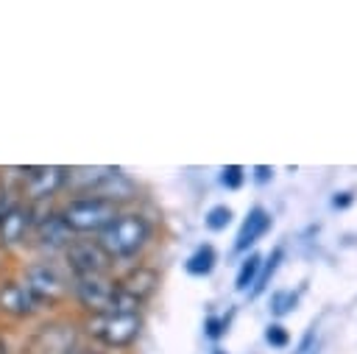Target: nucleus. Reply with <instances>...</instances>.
Returning <instances> with one entry per match:
<instances>
[{"label": "nucleus", "mask_w": 357, "mask_h": 354, "mask_svg": "<svg viewBox=\"0 0 357 354\" xmlns=\"http://www.w3.org/2000/svg\"><path fill=\"white\" fill-rule=\"evenodd\" d=\"M153 237V226L142 212H120L100 234L98 248L106 254L109 262H128L145 251Z\"/></svg>", "instance_id": "1"}, {"label": "nucleus", "mask_w": 357, "mask_h": 354, "mask_svg": "<svg viewBox=\"0 0 357 354\" xmlns=\"http://www.w3.org/2000/svg\"><path fill=\"white\" fill-rule=\"evenodd\" d=\"M59 212L73 234H100L120 215V203H112L103 195H78L70 198Z\"/></svg>", "instance_id": "2"}, {"label": "nucleus", "mask_w": 357, "mask_h": 354, "mask_svg": "<svg viewBox=\"0 0 357 354\" xmlns=\"http://www.w3.org/2000/svg\"><path fill=\"white\" fill-rule=\"evenodd\" d=\"M84 332L106 348H128L142 332L139 312H103L84 321Z\"/></svg>", "instance_id": "3"}, {"label": "nucleus", "mask_w": 357, "mask_h": 354, "mask_svg": "<svg viewBox=\"0 0 357 354\" xmlns=\"http://www.w3.org/2000/svg\"><path fill=\"white\" fill-rule=\"evenodd\" d=\"M117 282L109 279L106 273L100 276H81L73 279V295L78 301V307H84L89 315H103L114 309V298H117Z\"/></svg>", "instance_id": "4"}, {"label": "nucleus", "mask_w": 357, "mask_h": 354, "mask_svg": "<svg viewBox=\"0 0 357 354\" xmlns=\"http://www.w3.org/2000/svg\"><path fill=\"white\" fill-rule=\"evenodd\" d=\"M28 290H31V295L42 304V307H53V304H59L61 298H64V293H67V282H64V276L56 270V265H50V262H31L25 270H22V279H20Z\"/></svg>", "instance_id": "5"}, {"label": "nucleus", "mask_w": 357, "mask_h": 354, "mask_svg": "<svg viewBox=\"0 0 357 354\" xmlns=\"http://www.w3.org/2000/svg\"><path fill=\"white\" fill-rule=\"evenodd\" d=\"M64 262L73 273V279H81V276H100L109 270V259L106 254L98 248V243L92 240H73L67 248H64Z\"/></svg>", "instance_id": "6"}, {"label": "nucleus", "mask_w": 357, "mask_h": 354, "mask_svg": "<svg viewBox=\"0 0 357 354\" xmlns=\"http://www.w3.org/2000/svg\"><path fill=\"white\" fill-rule=\"evenodd\" d=\"M31 231H33L36 245H39L42 251H47V254L64 251V248L75 240V234L70 231V226L64 223V217H61L59 209H47L42 217H36Z\"/></svg>", "instance_id": "7"}, {"label": "nucleus", "mask_w": 357, "mask_h": 354, "mask_svg": "<svg viewBox=\"0 0 357 354\" xmlns=\"http://www.w3.org/2000/svg\"><path fill=\"white\" fill-rule=\"evenodd\" d=\"M67 176H70V167L64 164H36L31 170L28 178H22V190L31 201H47L53 198L59 190L67 187Z\"/></svg>", "instance_id": "8"}, {"label": "nucleus", "mask_w": 357, "mask_h": 354, "mask_svg": "<svg viewBox=\"0 0 357 354\" xmlns=\"http://www.w3.org/2000/svg\"><path fill=\"white\" fill-rule=\"evenodd\" d=\"M42 309V304L31 295V290L20 279H0V315L22 321Z\"/></svg>", "instance_id": "9"}, {"label": "nucleus", "mask_w": 357, "mask_h": 354, "mask_svg": "<svg viewBox=\"0 0 357 354\" xmlns=\"http://www.w3.org/2000/svg\"><path fill=\"white\" fill-rule=\"evenodd\" d=\"M33 206L31 203H22L17 201L3 217H0V245L6 248H14L25 240V234L33 229Z\"/></svg>", "instance_id": "10"}, {"label": "nucleus", "mask_w": 357, "mask_h": 354, "mask_svg": "<svg viewBox=\"0 0 357 354\" xmlns=\"http://www.w3.org/2000/svg\"><path fill=\"white\" fill-rule=\"evenodd\" d=\"M268 229H271V212H265L262 206H251L248 215H245V220L240 223L237 237H234V251L237 254H245L248 248H254L265 237Z\"/></svg>", "instance_id": "11"}, {"label": "nucleus", "mask_w": 357, "mask_h": 354, "mask_svg": "<svg viewBox=\"0 0 357 354\" xmlns=\"http://www.w3.org/2000/svg\"><path fill=\"white\" fill-rule=\"evenodd\" d=\"M156 284H159V273H156L153 268H148V265L131 268V270L117 282V287H120L123 293H128L131 298H137L139 304L156 290Z\"/></svg>", "instance_id": "12"}, {"label": "nucleus", "mask_w": 357, "mask_h": 354, "mask_svg": "<svg viewBox=\"0 0 357 354\" xmlns=\"http://www.w3.org/2000/svg\"><path fill=\"white\" fill-rule=\"evenodd\" d=\"M282 259H284V251H282V248H273L268 256H262V268H259V276H257L254 287L248 290V298H259V295L268 290V284H271L273 273L279 270V262H282Z\"/></svg>", "instance_id": "13"}, {"label": "nucleus", "mask_w": 357, "mask_h": 354, "mask_svg": "<svg viewBox=\"0 0 357 354\" xmlns=\"http://www.w3.org/2000/svg\"><path fill=\"white\" fill-rule=\"evenodd\" d=\"M215 262H218L215 248H212V245H198V248L190 254V259H187V273H190V276H206V273H212Z\"/></svg>", "instance_id": "14"}, {"label": "nucleus", "mask_w": 357, "mask_h": 354, "mask_svg": "<svg viewBox=\"0 0 357 354\" xmlns=\"http://www.w3.org/2000/svg\"><path fill=\"white\" fill-rule=\"evenodd\" d=\"M259 268H262V256H259V254H248V256L240 262V270H237V276H234V287H237L240 293H248V290L254 287L257 276H259Z\"/></svg>", "instance_id": "15"}, {"label": "nucleus", "mask_w": 357, "mask_h": 354, "mask_svg": "<svg viewBox=\"0 0 357 354\" xmlns=\"http://www.w3.org/2000/svg\"><path fill=\"white\" fill-rule=\"evenodd\" d=\"M296 304H298V290H276V293L271 295V312H273L276 318L293 312Z\"/></svg>", "instance_id": "16"}, {"label": "nucleus", "mask_w": 357, "mask_h": 354, "mask_svg": "<svg viewBox=\"0 0 357 354\" xmlns=\"http://www.w3.org/2000/svg\"><path fill=\"white\" fill-rule=\"evenodd\" d=\"M204 223H206L209 231H223V229L231 223V209H229L226 203H215V206H209V212L204 215Z\"/></svg>", "instance_id": "17"}, {"label": "nucleus", "mask_w": 357, "mask_h": 354, "mask_svg": "<svg viewBox=\"0 0 357 354\" xmlns=\"http://www.w3.org/2000/svg\"><path fill=\"white\" fill-rule=\"evenodd\" d=\"M243 181H245V167H240V164H226V167L220 170V184H223L226 190H240Z\"/></svg>", "instance_id": "18"}, {"label": "nucleus", "mask_w": 357, "mask_h": 354, "mask_svg": "<svg viewBox=\"0 0 357 354\" xmlns=\"http://www.w3.org/2000/svg\"><path fill=\"white\" fill-rule=\"evenodd\" d=\"M265 343L271 348H284L290 343V334H287V329L282 323H268L265 326Z\"/></svg>", "instance_id": "19"}, {"label": "nucleus", "mask_w": 357, "mask_h": 354, "mask_svg": "<svg viewBox=\"0 0 357 354\" xmlns=\"http://www.w3.org/2000/svg\"><path fill=\"white\" fill-rule=\"evenodd\" d=\"M318 332H315V326H310L304 334H301V340L296 343V351L293 354H318Z\"/></svg>", "instance_id": "20"}, {"label": "nucleus", "mask_w": 357, "mask_h": 354, "mask_svg": "<svg viewBox=\"0 0 357 354\" xmlns=\"http://www.w3.org/2000/svg\"><path fill=\"white\" fill-rule=\"evenodd\" d=\"M226 329H229V321H226V318L209 315V318L204 321V334H206L209 340H218V337H223V334H226Z\"/></svg>", "instance_id": "21"}, {"label": "nucleus", "mask_w": 357, "mask_h": 354, "mask_svg": "<svg viewBox=\"0 0 357 354\" xmlns=\"http://www.w3.org/2000/svg\"><path fill=\"white\" fill-rule=\"evenodd\" d=\"M14 203H17V198H14V195H11V190H8V187L0 181V217H3V215H6V212L14 206Z\"/></svg>", "instance_id": "22"}, {"label": "nucleus", "mask_w": 357, "mask_h": 354, "mask_svg": "<svg viewBox=\"0 0 357 354\" xmlns=\"http://www.w3.org/2000/svg\"><path fill=\"white\" fill-rule=\"evenodd\" d=\"M271 176H273V167H268V164H257V167H254V181H257V184H268Z\"/></svg>", "instance_id": "23"}, {"label": "nucleus", "mask_w": 357, "mask_h": 354, "mask_svg": "<svg viewBox=\"0 0 357 354\" xmlns=\"http://www.w3.org/2000/svg\"><path fill=\"white\" fill-rule=\"evenodd\" d=\"M351 201H354L351 192H335L332 195V209H346V206H351Z\"/></svg>", "instance_id": "24"}, {"label": "nucleus", "mask_w": 357, "mask_h": 354, "mask_svg": "<svg viewBox=\"0 0 357 354\" xmlns=\"http://www.w3.org/2000/svg\"><path fill=\"white\" fill-rule=\"evenodd\" d=\"M64 354H100V351H89V348H70Z\"/></svg>", "instance_id": "25"}, {"label": "nucleus", "mask_w": 357, "mask_h": 354, "mask_svg": "<svg viewBox=\"0 0 357 354\" xmlns=\"http://www.w3.org/2000/svg\"><path fill=\"white\" fill-rule=\"evenodd\" d=\"M0 354H8V343H6V337L0 334Z\"/></svg>", "instance_id": "26"}, {"label": "nucleus", "mask_w": 357, "mask_h": 354, "mask_svg": "<svg viewBox=\"0 0 357 354\" xmlns=\"http://www.w3.org/2000/svg\"><path fill=\"white\" fill-rule=\"evenodd\" d=\"M212 354H226V351H223V348H215V351H212Z\"/></svg>", "instance_id": "27"}]
</instances>
